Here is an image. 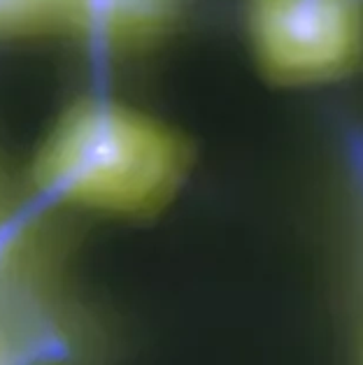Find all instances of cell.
<instances>
[{
  "mask_svg": "<svg viewBox=\"0 0 363 365\" xmlns=\"http://www.w3.org/2000/svg\"><path fill=\"white\" fill-rule=\"evenodd\" d=\"M191 158L168 123L114 98H82L44 138L31 191L49 207L149 215L177 193Z\"/></svg>",
  "mask_w": 363,
  "mask_h": 365,
  "instance_id": "obj_1",
  "label": "cell"
},
{
  "mask_svg": "<svg viewBox=\"0 0 363 365\" xmlns=\"http://www.w3.org/2000/svg\"><path fill=\"white\" fill-rule=\"evenodd\" d=\"M252 63L280 88H326L363 70V0H240Z\"/></svg>",
  "mask_w": 363,
  "mask_h": 365,
  "instance_id": "obj_2",
  "label": "cell"
},
{
  "mask_svg": "<svg viewBox=\"0 0 363 365\" xmlns=\"http://www.w3.org/2000/svg\"><path fill=\"white\" fill-rule=\"evenodd\" d=\"M189 0H63L58 31L103 54H136L180 29Z\"/></svg>",
  "mask_w": 363,
  "mask_h": 365,
  "instance_id": "obj_3",
  "label": "cell"
},
{
  "mask_svg": "<svg viewBox=\"0 0 363 365\" xmlns=\"http://www.w3.org/2000/svg\"><path fill=\"white\" fill-rule=\"evenodd\" d=\"M75 344L73 312L49 284L0 305V365H58Z\"/></svg>",
  "mask_w": 363,
  "mask_h": 365,
  "instance_id": "obj_4",
  "label": "cell"
},
{
  "mask_svg": "<svg viewBox=\"0 0 363 365\" xmlns=\"http://www.w3.org/2000/svg\"><path fill=\"white\" fill-rule=\"evenodd\" d=\"M335 180L342 205L344 249L363 312V114L342 119L335 135Z\"/></svg>",
  "mask_w": 363,
  "mask_h": 365,
  "instance_id": "obj_5",
  "label": "cell"
},
{
  "mask_svg": "<svg viewBox=\"0 0 363 365\" xmlns=\"http://www.w3.org/2000/svg\"><path fill=\"white\" fill-rule=\"evenodd\" d=\"M63 0H0V44L58 31Z\"/></svg>",
  "mask_w": 363,
  "mask_h": 365,
  "instance_id": "obj_6",
  "label": "cell"
},
{
  "mask_svg": "<svg viewBox=\"0 0 363 365\" xmlns=\"http://www.w3.org/2000/svg\"><path fill=\"white\" fill-rule=\"evenodd\" d=\"M359 365H363V324H361V354H359Z\"/></svg>",
  "mask_w": 363,
  "mask_h": 365,
  "instance_id": "obj_7",
  "label": "cell"
}]
</instances>
